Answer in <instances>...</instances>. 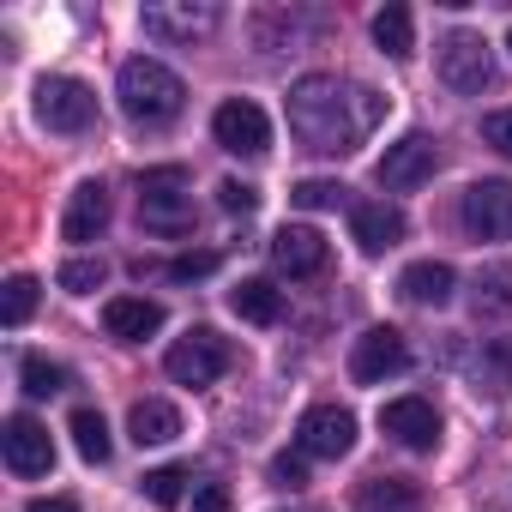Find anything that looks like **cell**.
<instances>
[{"label":"cell","mask_w":512,"mask_h":512,"mask_svg":"<svg viewBox=\"0 0 512 512\" xmlns=\"http://www.w3.org/2000/svg\"><path fill=\"white\" fill-rule=\"evenodd\" d=\"M0 446H7V470L25 476V482L55 470V440H49V428L31 422V416H7V434H0Z\"/></svg>","instance_id":"cell-15"},{"label":"cell","mask_w":512,"mask_h":512,"mask_svg":"<svg viewBox=\"0 0 512 512\" xmlns=\"http://www.w3.org/2000/svg\"><path fill=\"white\" fill-rule=\"evenodd\" d=\"M380 428L404 446V452H434L440 446V410L428 404V398H392V404H380Z\"/></svg>","instance_id":"cell-13"},{"label":"cell","mask_w":512,"mask_h":512,"mask_svg":"<svg viewBox=\"0 0 512 512\" xmlns=\"http://www.w3.org/2000/svg\"><path fill=\"white\" fill-rule=\"evenodd\" d=\"M506 49H512V37H506Z\"/></svg>","instance_id":"cell-38"},{"label":"cell","mask_w":512,"mask_h":512,"mask_svg":"<svg viewBox=\"0 0 512 512\" xmlns=\"http://www.w3.org/2000/svg\"><path fill=\"white\" fill-rule=\"evenodd\" d=\"M440 79L458 91V97H482L494 85V49L476 37V31H452L440 43Z\"/></svg>","instance_id":"cell-6"},{"label":"cell","mask_w":512,"mask_h":512,"mask_svg":"<svg viewBox=\"0 0 512 512\" xmlns=\"http://www.w3.org/2000/svg\"><path fill=\"white\" fill-rule=\"evenodd\" d=\"M452 290H458V272H452L446 260H416V266H404V278H398V296H404L410 308H446Z\"/></svg>","instance_id":"cell-18"},{"label":"cell","mask_w":512,"mask_h":512,"mask_svg":"<svg viewBox=\"0 0 512 512\" xmlns=\"http://www.w3.org/2000/svg\"><path fill=\"white\" fill-rule=\"evenodd\" d=\"M25 512H79V500L73 494H49V500H31Z\"/></svg>","instance_id":"cell-37"},{"label":"cell","mask_w":512,"mask_h":512,"mask_svg":"<svg viewBox=\"0 0 512 512\" xmlns=\"http://www.w3.org/2000/svg\"><path fill=\"white\" fill-rule=\"evenodd\" d=\"M344 193H350L344 181H320V175H314V181H296V187H290V199H296L302 211H338V205H344Z\"/></svg>","instance_id":"cell-28"},{"label":"cell","mask_w":512,"mask_h":512,"mask_svg":"<svg viewBox=\"0 0 512 512\" xmlns=\"http://www.w3.org/2000/svg\"><path fill=\"white\" fill-rule=\"evenodd\" d=\"M350 235H356V247H362V253H386V247H398V241H404V211H398V205H386V199H368V205H356V211H350Z\"/></svg>","instance_id":"cell-17"},{"label":"cell","mask_w":512,"mask_h":512,"mask_svg":"<svg viewBox=\"0 0 512 512\" xmlns=\"http://www.w3.org/2000/svg\"><path fill=\"white\" fill-rule=\"evenodd\" d=\"M115 97H121L127 121L163 127V121H175V115H181V103H187V85H181V73H169L163 61H151V55H133V61H121V73H115Z\"/></svg>","instance_id":"cell-2"},{"label":"cell","mask_w":512,"mask_h":512,"mask_svg":"<svg viewBox=\"0 0 512 512\" xmlns=\"http://www.w3.org/2000/svg\"><path fill=\"white\" fill-rule=\"evenodd\" d=\"M350 446H356V416L344 404H314L296 422V452H308V458H344Z\"/></svg>","instance_id":"cell-11"},{"label":"cell","mask_w":512,"mask_h":512,"mask_svg":"<svg viewBox=\"0 0 512 512\" xmlns=\"http://www.w3.org/2000/svg\"><path fill=\"white\" fill-rule=\"evenodd\" d=\"M211 139H217L229 157H266V151H272V121H266L260 103L229 97V103H217V115H211Z\"/></svg>","instance_id":"cell-5"},{"label":"cell","mask_w":512,"mask_h":512,"mask_svg":"<svg viewBox=\"0 0 512 512\" xmlns=\"http://www.w3.org/2000/svg\"><path fill=\"white\" fill-rule=\"evenodd\" d=\"M109 187L103 181H79L73 187V199H67V217H61V235L67 241H97L103 229H109Z\"/></svg>","instance_id":"cell-16"},{"label":"cell","mask_w":512,"mask_h":512,"mask_svg":"<svg viewBox=\"0 0 512 512\" xmlns=\"http://www.w3.org/2000/svg\"><path fill=\"white\" fill-rule=\"evenodd\" d=\"M476 380H482L488 392H512V344H506V338H488V344H482Z\"/></svg>","instance_id":"cell-26"},{"label":"cell","mask_w":512,"mask_h":512,"mask_svg":"<svg viewBox=\"0 0 512 512\" xmlns=\"http://www.w3.org/2000/svg\"><path fill=\"white\" fill-rule=\"evenodd\" d=\"M139 19H145V37H157V43H205L223 13L211 0H151Z\"/></svg>","instance_id":"cell-8"},{"label":"cell","mask_w":512,"mask_h":512,"mask_svg":"<svg viewBox=\"0 0 512 512\" xmlns=\"http://www.w3.org/2000/svg\"><path fill=\"white\" fill-rule=\"evenodd\" d=\"M193 512H235V500L223 482H205V488H193Z\"/></svg>","instance_id":"cell-36"},{"label":"cell","mask_w":512,"mask_h":512,"mask_svg":"<svg viewBox=\"0 0 512 512\" xmlns=\"http://www.w3.org/2000/svg\"><path fill=\"white\" fill-rule=\"evenodd\" d=\"M157 326H163V308L145 302V296H115V302H103V332L121 338V344H139V338H151Z\"/></svg>","instance_id":"cell-19"},{"label":"cell","mask_w":512,"mask_h":512,"mask_svg":"<svg viewBox=\"0 0 512 512\" xmlns=\"http://www.w3.org/2000/svg\"><path fill=\"white\" fill-rule=\"evenodd\" d=\"M380 121H386V97L356 79L308 73L290 85V133L320 157H350Z\"/></svg>","instance_id":"cell-1"},{"label":"cell","mask_w":512,"mask_h":512,"mask_svg":"<svg viewBox=\"0 0 512 512\" xmlns=\"http://www.w3.org/2000/svg\"><path fill=\"white\" fill-rule=\"evenodd\" d=\"M374 43H380V55L410 61L416 55V19H410V7H380L374 13Z\"/></svg>","instance_id":"cell-23"},{"label":"cell","mask_w":512,"mask_h":512,"mask_svg":"<svg viewBox=\"0 0 512 512\" xmlns=\"http://www.w3.org/2000/svg\"><path fill=\"white\" fill-rule=\"evenodd\" d=\"M181 482H187V470H181V464H163V470H151V476H145V494H151V506H175V500H181Z\"/></svg>","instance_id":"cell-31"},{"label":"cell","mask_w":512,"mask_h":512,"mask_svg":"<svg viewBox=\"0 0 512 512\" xmlns=\"http://www.w3.org/2000/svg\"><path fill=\"white\" fill-rule=\"evenodd\" d=\"M217 205H223V211H241V217H247L253 205H260V187H247V181H223V187H217Z\"/></svg>","instance_id":"cell-35"},{"label":"cell","mask_w":512,"mask_h":512,"mask_svg":"<svg viewBox=\"0 0 512 512\" xmlns=\"http://www.w3.org/2000/svg\"><path fill=\"white\" fill-rule=\"evenodd\" d=\"M187 169L181 163H163V169H145L139 175V223L151 235H187L193 229V193H187Z\"/></svg>","instance_id":"cell-3"},{"label":"cell","mask_w":512,"mask_h":512,"mask_svg":"<svg viewBox=\"0 0 512 512\" xmlns=\"http://www.w3.org/2000/svg\"><path fill=\"white\" fill-rule=\"evenodd\" d=\"M211 272H217V253H181V260H169L175 284H193V278H211Z\"/></svg>","instance_id":"cell-34"},{"label":"cell","mask_w":512,"mask_h":512,"mask_svg":"<svg viewBox=\"0 0 512 512\" xmlns=\"http://www.w3.org/2000/svg\"><path fill=\"white\" fill-rule=\"evenodd\" d=\"M127 434H133V446H169L181 434V410L163 404V398H139L127 410Z\"/></svg>","instance_id":"cell-20"},{"label":"cell","mask_w":512,"mask_h":512,"mask_svg":"<svg viewBox=\"0 0 512 512\" xmlns=\"http://www.w3.org/2000/svg\"><path fill=\"white\" fill-rule=\"evenodd\" d=\"M362 512H422V488L410 476H374L362 488Z\"/></svg>","instance_id":"cell-24"},{"label":"cell","mask_w":512,"mask_h":512,"mask_svg":"<svg viewBox=\"0 0 512 512\" xmlns=\"http://www.w3.org/2000/svg\"><path fill=\"white\" fill-rule=\"evenodd\" d=\"M37 121H43L49 133H85V127L97 121L91 85H85V79H67V73L43 79V85H37Z\"/></svg>","instance_id":"cell-7"},{"label":"cell","mask_w":512,"mask_h":512,"mask_svg":"<svg viewBox=\"0 0 512 512\" xmlns=\"http://www.w3.org/2000/svg\"><path fill=\"white\" fill-rule=\"evenodd\" d=\"M410 368V344H404V332H392V326H368L356 344H350V380L356 386H380V380H392V374H404Z\"/></svg>","instance_id":"cell-10"},{"label":"cell","mask_w":512,"mask_h":512,"mask_svg":"<svg viewBox=\"0 0 512 512\" xmlns=\"http://www.w3.org/2000/svg\"><path fill=\"white\" fill-rule=\"evenodd\" d=\"M272 482L278 488H308V452H278L272 458Z\"/></svg>","instance_id":"cell-32"},{"label":"cell","mask_w":512,"mask_h":512,"mask_svg":"<svg viewBox=\"0 0 512 512\" xmlns=\"http://www.w3.org/2000/svg\"><path fill=\"white\" fill-rule=\"evenodd\" d=\"M103 278H109L103 260H67V266L55 272V284H61L67 296H91V290H103Z\"/></svg>","instance_id":"cell-29"},{"label":"cell","mask_w":512,"mask_h":512,"mask_svg":"<svg viewBox=\"0 0 512 512\" xmlns=\"http://www.w3.org/2000/svg\"><path fill=\"white\" fill-rule=\"evenodd\" d=\"M470 308H476V320H512V260H494L476 272Z\"/></svg>","instance_id":"cell-21"},{"label":"cell","mask_w":512,"mask_h":512,"mask_svg":"<svg viewBox=\"0 0 512 512\" xmlns=\"http://www.w3.org/2000/svg\"><path fill=\"white\" fill-rule=\"evenodd\" d=\"M37 278H13L7 284V296H0V320H7V326H25L31 314H37Z\"/></svg>","instance_id":"cell-30"},{"label":"cell","mask_w":512,"mask_h":512,"mask_svg":"<svg viewBox=\"0 0 512 512\" xmlns=\"http://www.w3.org/2000/svg\"><path fill=\"white\" fill-rule=\"evenodd\" d=\"M19 380H25V398H55V392H67V368H55L49 356H25V362H19Z\"/></svg>","instance_id":"cell-27"},{"label":"cell","mask_w":512,"mask_h":512,"mask_svg":"<svg viewBox=\"0 0 512 512\" xmlns=\"http://www.w3.org/2000/svg\"><path fill=\"white\" fill-rule=\"evenodd\" d=\"M73 446H79V458L85 464H109V422L97 416V410H73Z\"/></svg>","instance_id":"cell-25"},{"label":"cell","mask_w":512,"mask_h":512,"mask_svg":"<svg viewBox=\"0 0 512 512\" xmlns=\"http://www.w3.org/2000/svg\"><path fill=\"white\" fill-rule=\"evenodd\" d=\"M458 217H464V229L476 241H506L512 235V181H476V187H464Z\"/></svg>","instance_id":"cell-12"},{"label":"cell","mask_w":512,"mask_h":512,"mask_svg":"<svg viewBox=\"0 0 512 512\" xmlns=\"http://www.w3.org/2000/svg\"><path fill=\"white\" fill-rule=\"evenodd\" d=\"M434 169H440V145H434L428 133H404V139L386 145V157L374 163V181H380L386 193H416Z\"/></svg>","instance_id":"cell-9"},{"label":"cell","mask_w":512,"mask_h":512,"mask_svg":"<svg viewBox=\"0 0 512 512\" xmlns=\"http://www.w3.org/2000/svg\"><path fill=\"white\" fill-rule=\"evenodd\" d=\"M229 308H235L247 326H278V320H284V290L266 284V278H247V284L229 290Z\"/></svg>","instance_id":"cell-22"},{"label":"cell","mask_w":512,"mask_h":512,"mask_svg":"<svg viewBox=\"0 0 512 512\" xmlns=\"http://www.w3.org/2000/svg\"><path fill=\"white\" fill-rule=\"evenodd\" d=\"M326 260H332V247H326V235L308 229V223H284V229L272 235V266H278L284 278H320Z\"/></svg>","instance_id":"cell-14"},{"label":"cell","mask_w":512,"mask_h":512,"mask_svg":"<svg viewBox=\"0 0 512 512\" xmlns=\"http://www.w3.org/2000/svg\"><path fill=\"white\" fill-rule=\"evenodd\" d=\"M223 368H229V344H223L211 326H193V332L175 338L169 356H163V374H169L175 386H211Z\"/></svg>","instance_id":"cell-4"},{"label":"cell","mask_w":512,"mask_h":512,"mask_svg":"<svg viewBox=\"0 0 512 512\" xmlns=\"http://www.w3.org/2000/svg\"><path fill=\"white\" fill-rule=\"evenodd\" d=\"M482 145H494L500 157H512V109H488L482 115Z\"/></svg>","instance_id":"cell-33"}]
</instances>
